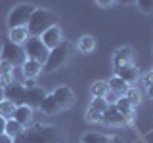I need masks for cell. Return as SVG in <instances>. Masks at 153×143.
Instances as JSON below:
<instances>
[{
    "instance_id": "obj_22",
    "label": "cell",
    "mask_w": 153,
    "mask_h": 143,
    "mask_svg": "<svg viewBox=\"0 0 153 143\" xmlns=\"http://www.w3.org/2000/svg\"><path fill=\"white\" fill-rule=\"evenodd\" d=\"M13 113H16V105L8 99H2L0 101V116L4 120H10V118H13Z\"/></svg>"
},
{
    "instance_id": "obj_10",
    "label": "cell",
    "mask_w": 153,
    "mask_h": 143,
    "mask_svg": "<svg viewBox=\"0 0 153 143\" xmlns=\"http://www.w3.org/2000/svg\"><path fill=\"white\" fill-rule=\"evenodd\" d=\"M54 97L57 99L61 111L73 107V103H75V94H73V90H71L69 86H57V88L54 90Z\"/></svg>"
},
{
    "instance_id": "obj_34",
    "label": "cell",
    "mask_w": 153,
    "mask_h": 143,
    "mask_svg": "<svg viewBox=\"0 0 153 143\" xmlns=\"http://www.w3.org/2000/svg\"><path fill=\"white\" fill-rule=\"evenodd\" d=\"M0 143H13V139H12V137H8L6 133H2V136H0Z\"/></svg>"
},
{
    "instance_id": "obj_21",
    "label": "cell",
    "mask_w": 153,
    "mask_h": 143,
    "mask_svg": "<svg viewBox=\"0 0 153 143\" xmlns=\"http://www.w3.org/2000/svg\"><path fill=\"white\" fill-rule=\"evenodd\" d=\"M76 48H79V52H82V54H90V52H94V48H96L94 36H90V35L80 36V40H79V44H76Z\"/></svg>"
},
{
    "instance_id": "obj_29",
    "label": "cell",
    "mask_w": 153,
    "mask_h": 143,
    "mask_svg": "<svg viewBox=\"0 0 153 143\" xmlns=\"http://www.w3.org/2000/svg\"><path fill=\"white\" fill-rule=\"evenodd\" d=\"M12 71H13V65L12 63H8V61H0V74H12Z\"/></svg>"
},
{
    "instance_id": "obj_20",
    "label": "cell",
    "mask_w": 153,
    "mask_h": 143,
    "mask_svg": "<svg viewBox=\"0 0 153 143\" xmlns=\"http://www.w3.org/2000/svg\"><path fill=\"white\" fill-rule=\"evenodd\" d=\"M115 107L119 109V113H121L123 116H126L128 120H132V107H134V105H132L130 101H128V99L124 97V95H123V97H119V99H117V103H115Z\"/></svg>"
},
{
    "instance_id": "obj_27",
    "label": "cell",
    "mask_w": 153,
    "mask_h": 143,
    "mask_svg": "<svg viewBox=\"0 0 153 143\" xmlns=\"http://www.w3.org/2000/svg\"><path fill=\"white\" fill-rule=\"evenodd\" d=\"M134 4L142 13H153V0H136Z\"/></svg>"
},
{
    "instance_id": "obj_8",
    "label": "cell",
    "mask_w": 153,
    "mask_h": 143,
    "mask_svg": "<svg viewBox=\"0 0 153 143\" xmlns=\"http://www.w3.org/2000/svg\"><path fill=\"white\" fill-rule=\"evenodd\" d=\"M102 122L107 124V126H123V124H128L130 120H128L126 116H123L115 105H109V107L105 109V113L102 114Z\"/></svg>"
},
{
    "instance_id": "obj_38",
    "label": "cell",
    "mask_w": 153,
    "mask_h": 143,
    "mask_svg": "<svg viewBox=\"0 0 153 143\" xmlns=\"http://www.w3.org/2000/svg\"><path fill=\"white\" fill-rule=\"evenodd\" d=\"M117 2H121V4H134L136 0H117Z\"/></svg>"
},
{
    "instance_id": "obj_7",
    "label": "cell",
    "mask_w": 153,
    "mask_h": 143,
    "mask_svg": "<svg viewBox=\"0 0 153 143\" xmlns=\"http://www.w3.org/2000/svg\"><path fill=\"white\" fill-rule=\"evenodd\" d=\"M25 86L19 84L13 80L12 84H8L6 88H4V99H8V101H12L13 105H25Z\"/></svg>"
},
{
    "instance_id": "obj_4",
    "label": "cell",
    "mask_w": 153,
    "mask_h": 143,
    "mask_svg": "<svg viewBox=\"0 0 153 143\" xmlns=\"http://www.w3.org/2000/svg\"><path fill=\"white\" fill-rule=\"evenodd\" d=\"M25 57L27 59H35L38 63L44 65L46 59H48V54H50V50L44 46V42L40 40V36H31L29 40L25 42Z\"/></svg>"
},
{
    "instance_id": "obj_31",
    "label": "cell",
    "mask_w": 153,
    "mask_h": 143,
    "mask_svg": "<svg viewBox=\"0 0 153 143\" xmlns=\"http://www.w3.org/2000/svg\"><path fill=\"white\" fill-rule=\"evenodd\" d=\"M13 80H12V74H0V86L2 88H6L8 84H12Z\"/></svg>"
},
{
    "instance_id": "obj_3",
    "label": "cell",
    "mask_w": 153,
    "mask_h": 143,
    "mask_svg": "<svg viewBox=\"0 0 153 143\" xmlns=\"http://www.w3.org/2000/svg\"><path fill=\"white\" fill-rule=\"evenodd\" d=\"M71 55H73V44H69L67 40H63L59 46H56L54 50H50L48 59H46L44 67H42V71H46V73L59 71L61 67H65L67 63H69Z\"/></svg>"
},
{
    "instance_id": "obj_33",
    "label": "cell",
    "mask_w": 153,
    "mask_h": 143,
    "mask_svg": "<svg viewBox=\"0 0 153 143\" xmlns=\"http://www.w3.org/2000/svg\"><path fill=\"white\" fill-rule=\"evenodd\" d=\"M143 82H146V86H151L153 84V71H149L147 74H143Z\"/></svg>"
},
{
    "instance_id": "obj_9",
    "label": "cell",
    "mask_w": 153,
    "mask_h": 143,
    "mask_svg": "<svg viewBox=\"0 0 153 143\" xmlns=\"http://www.w3.org/2000/svg\"><path fill=\"white\" fill-rule=\"evenodd\" d=\"M40 40L44 42V46L48 48V50H54L56 46H59L61 42H63V31H61L57 25H54L40 36Z\"/></svg>"
},
{
    "instance_id": "obj_15",
    "label": "cell",
    "mask_w": 153,
    "mask_h": 143,
    "mask_svg": "<svg viewBox=\"0 0 153 143\" xmlns=\"http://www.w3.org/2000/svg\"><path fill=\"white\" fill-rule=\"evenodd\" d=\"M40 109L44 114H57V113H61V107H59V103H57V99L54 97V94H50V95H46L44 99H42V103H40Z\"/></svg>"
},
{
    "instance_id": "obj_28",
    "label": "cell",
    "mask_w": 153,
    "mask_h": 143,
    "mask_svg": "<svg viewBox=\"0 0 153 143\" xmlns=\"http://www.w3.org/2000/svg\"><path fill=\"white\" fill-rule=\"evenodd\" d=\"M86 120L88 122H102V113L94 111V109L88 107V111H86Z\"/></svg>"
},
{
    "instance_id": "obj_17",
    "label": "cell",
    "mask_w": 153,
    "mask_h": 143,
    "mask_svg": "<svg viewBox=\"0 0 153 143\" xmlns=\"http://www.w3.org/2000/svg\"><path fill=\"white\" fill-rule=\"evenodd\" d=\"M8 36H10V42H13V44H17V46L25 44L29 38H31V35H29V31H27V27H16V29H10Z\"/></svg>"
},
{
    "instance_id": "obj_39",
    "label": "cell",
    "mask_w": 153,
    "mask_h": 143,
    "mask_svg": "<svg viewBox=\"0 0 153 143\" xmlns=\"http://www.w3.org/2000/svg\"><path fill=\"white\" fill-rule=\"evenodd\" d=\"M2 99H4V88L0 86V101H2Z\"/></svg>"
},
{
    "instance_id": "obj_35",
    "label": "cell",
    "mask_w": 153,
    "mask_h": 143,
    "mask_svg": "<svg viewBox=\"0 0 153 143\" xmlns=\"http://www.w3.org/2000/svg\"><path fill=\"white\" fill-rule=\"evenodd\" d=\"M23 86H25V88H33V86H36V82H35L33 78H27V80H25V84H23Z\"/></svg>"
},
{
    "instance_id": "obj_1",
    "label": "cell",
    "mask_w": 153,
    "mask_h": 143,
    "mask_svg": "<svg viewBox=\"0 0 153 143\" xmlns=\"http://www.w3.org/2000/svg\"><path fill=\"white\" fill-rule=\"evenodd\" d=\"M16 143H65V133L50 124H35L25 128Z\"/></svg>"
},
{
    "instance_id": "obj_11",
    "label": "cell",
    "mask_w": 153,
    "mask_h": 143,
    "mask_svg": "<svg viewBox=\"0 0 153 143\" xmlns=\"http://www.w3.org/2000/svg\"><path fill=\"white\" fill-rule=\"evenodd\" d=\"M44 97H46V92L40 88V86H33V88L25 90V105H29L31 109L40 107V103H42Z\"/></svg>"
},
{
    "instance_id": "obj_5",
    "label": "cell",
    "mask_w": 153,
    "mask_h": 143,
    "mask_svg": "<svg viewBox=\"0 0 153 143\" xmlns=\"http://www.w3.org/2000/svg\"><path fill=\"white\" fill-rule=\"evenodd\" d=\"M33 12H35V6H31V4H17V6L10 12V15H8V27L10 29L27 27Z\"/></svg>"
},
{
    "instance_id": "obj_37",
    "label": "cell",
    "mask_w": 153,
    "mask_h": 143,
    "mask_svg": "<svg viewBox=\"0 0 153 143\" xmlns=\"http://www.w3.org/2000/svg\"><path fill=\"white\" fill-rule=\"evenodd\" d=\"M147 95H149V97L153 99V84H151V86H147Z\"/></svg>"
},
{
    "instance_id": "obj_18",
    "label": "cell",
    "mask_w": 153,
    "mask_h": 143,
    "mask_svg": "<svg viewBox=\"0 0 153 143\" xmlns=\"http://www.w3.org/2000/svg\"><path fill=\"white\" fill-rule=\"evenodd\" d=\"M23 132H25V126H21L16 118H10V120H6V130H4V133H6L8 137H12L13 141H16Z\"/></svg>"
},
{
    "instance_id": "obj_19",
    "label": "cell",
    "mask_w": 153,
    "mask_h": 143,
    "mask_svg": "<svg viewBox=\"0 0 153 143\" xmlns=\"http://www.w3.org/2000/svg\"><path fill=\"white\" fill-rule=\"evenodd\" d=\"M107 86H109V90H111V92L119 94V95H124V94H126V90L130 88V86L124 82L123 78H119V76H113L111 80H107Z\"/></svg>"
},
{
    "instance_id": "obj_16",
    "label": "cell",
    "mask_w": 153,
    "mask_h": 143,
    "mask_svg": "<svg viewBox=\"0 0 153 143\" xmlns=\"http://www.w3.org/2000/svg\"><path fill=\"white\" fill-rule=\"evenodd\" d=\"M42 63H38L35 59H25L23 61V74H25V78H33L35 80L38 74L42 73Z\"/></svg>"
},
{
    "instance_id": "obj_2",
    "label": "cell",
    "mask_w": 153,
    "mask_h": 143,
    "mask_svg": "<svg viewBox=\"0 0 153 143\" xmlns=\"http://www.w3.org/2000/svg\"><path fill=\"white\" fill-rule=\"evenodd\" d=\"M56 25V15L50 12V10L44 8H35L31 19L27 23V31L31 36H42L50 27Z\"/></svg>"
},
{
    "instance_id": "obj_25",
    "label": "cell",
    "mask_w": 153,
    "mask_h": 143,
    "mask_svg": "<svg viewBox=\"0 0 153 143\" xmlns=\"http://www.w3.org/2000/svg\"><path fill=\"white\" fill-rule=\"evenodd\" d=\"M124 97L132 105H140V101H142V94H140V90H136V88H128L126 94H124Z\"/></svg>"
},
{
    "instance_id": "obj_40",
    "label": "cell",
    "mask_w": 153,
    "mask_h": 143,
    "mask_svg": "<svg viewBox=\"0 0 153 143\" xmlns=\"http://www.w3.org/2000/svg\"><path fill=\"white\" fill-rule=\"evenodd\" d=\"M13 143H16V141H13Z\"/></svg>"
},
{
    "instance_id": "obj_24",
    "label": "cell",
    "mask_w": 153,
    "mask_h": 143,
    "mask_svg": "<svg viewBox=\"0 0 153 143\" xmlns=\"http://www.w3.org/2000/svg\"><path fill=\"white\" fill-rule=\"evenodd\" d=\"M82 143H109V139L103 136V133H98V132H88V133H84Z\"/></svg>"
},
{
    "instance_id": "obj_12",
    "label": "cell",
    "mask_w": 153,
    "mask_h": 143,
    "mask_svg": "<svg viewBox=\"0 0 153 143\" xmlns=\"http://www.w3.org/2000/svg\"><path fill=\"white\" fill-rule=\"evenodd\" d=\"M115 76L123 78L124 82L130 86V84H134V82L138 80V76H140V69H138V67L134 65V63H130V65L119 67V69H117V74H115Z\"/></svg>"
},
{
    "instance_id": "obj_23",
    "label": "cell",
    "mask_w": 153,
    "mask_h": 143,
    "mask_svg": "<svg viewBox=\"0 0 153 143\" xmlns=\"http://www.w3.org/2000/svg\"><path fill=\"white\" fill-rule=\"evenodd\" d=\"M109 92V86L105 80H98L92 84V95L94 97H105V94Z\"/></svg>"
},
{
    "instance_id": "obj_13",
    "label": "cell",
    "mask_w": 153,
    "mask_h": 143,
    "mask_svg": "<svg viewBox=\"0 0 153 143\" xmlns=\"http://www.w3.org/2000/svg\"><path fill=\"white\" fill-rule=\"evenodd\" d=\"M132 61H134V54H132V48H128V46L119 48V50L115 52V55H113L115 69H119V67H124V65H130Z\"/></svg>"
},
{
    "instance_id": "obj_36",
    "label": "cell",
    "mask_w": 153,
    "mask_h": 143,
    "mask_svg": "<svg viewBox=\"0 0 153 143\" xmlns=\"http://www.w3.org/2000/svg\"><path fill=\"white\" fill-rule=\"evenodd\" d=\"M4 130H6V120H4V118L0 116V136L4 133Z\"/></svg>"
},
{
    "instance_id": "obj_14",
    "label": "cell",
    "mask_w": 153,
    "mask_h": 143,
    "mask_svg": "<svg viewBox=\"0 0 153 143\" xmlns=\"http://www.w3.org/2000/svg\"><path fill=\"white\" fill-rule=\"evenodd\" d=\"M13 118L21 124V126H29L33 122V109L29 105H17L16 113H13Z\"/></svg>"
},
{
    "instance_id": "obj_30",
    "label": "cell",
    "mask_w": 153,
    "mask_h": 143,
    "mask_svg": "<svg viewBox=\"0 0 153 143\" xmlns=\"http://www.w3.org/2000/svg\"><path fill=\"white\" fill-rule=\"evenodd\" d=\"M119 97H123V95H119V94H115V92H111V90H109V92L105 94V97H103V99L107 101V105H115Z\"/></svg>"
},
{
    "instance_id": "obj_6",
    "label": "cell",
    "mask_w": 153,
    "mask_h": 143,
    "mask_svg": "<svg viewBox=\"0 0 153 143\" xmlns=\"http://www.w3.org/2000/svg\"><path fill=\"white\" fill-rule=\"evenodd\" d=\"M2 59L12 63V65H19V63L23 65V61H25V50L21 46H17V44L8 40L4 44V50H2Z\"/></svg>"
},
{
    "instance_id": "obj_32",
    "label": "cell",
    "mask_w": 153,
    "mask_h": 143,
    "mask_svg": "<svg viewBox=\"0 0 153 143\" xmlns=\"http://www.w3.org/2000/svg\"><path fill=\"white\" fill-rule=\"evenodd\" d=\"M98 2V6H102V8H111L117 0H96Z\"/></svg>"
},
{
    "instance_id": "obj_26",
    "label": "cell",
    "mask_w": 153,
    "mask_h": 143,
    "mask_svg": "<svg viewBox=\"0 0 153 143\" xmlns=\"http://www.w3.org/2000/svg\"><path fill=\"white\" fill-rule=\"evenodd\" d=\"M109 105H107V101H105L103 97H94L92 99V103H90V109H94V111H98V113H105V109H107Z\"/></svg>"
}]
</instances>
